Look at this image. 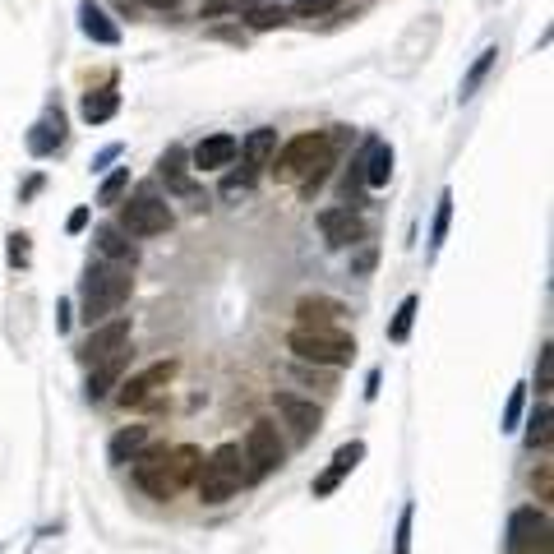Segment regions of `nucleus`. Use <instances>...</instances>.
I'll return each instance as SVG.
<instances>
[{
    "label": "nucleus",
    "mask_w": 554,
    "mask_h": 554,
    "mask_svg": "<svg viewBox=\"0 0 554 554\" xmlns=\"http://www.w3.org/2000/svg\"><path fill=\"white\" fill-rule=\"evenodd\" d=\"M245 19H250L254 33H273V28H282L291 19V10H287V5H254Z\"/></svg>",
    "instance_id": "obj_25"
},
{
    "label": "nucleus",
    "mask_w": 554,
    "mask_h": 554,
    "mask_svg": "<svg viewBox=\"0 0 554 554\" xmlns=\"http://www.w3.org/2000/svg\"><path fill=\"white\" fill-rule=\"evenodd\" d=\"M125 365H130V347L121 351V356H111V361L93 365V374H88V402H102L116 393V384L125 379Z\"/></svg>",
    "instance_id": "obj_15"
},
{
    "label": "nucleus",
    "mask_w": 554,
    "mask_h": 554,
    "mask_svg": "<svg viewBox=\"0 0 554 554\" xmlns=\"http://www.w3.org/2000/svg\"><path fill=\"white\" fill-rule=\"evenodd\" d=\"M319 231H324L328 245H361L365 241V217L356 213L351 204H338V208H324L319 213Z\"/></svg>",
    "instance_id": "obj_11"
},
{
    "label": "nucleus",
    "mask_w": 554,
    "mask_h": 554,
    "mask_svg": "<svg viewBox=\"0 0 554 554\" xmlns=\"http://www.w3.org/2000/svg\"><path fill=\"white\" fill-rule=\"evenodd\" d=\"M134 481L144 485L153 499H162V504L181 494V490H176V481H171V471H167V444L139 448V453H134Z\"/></svg>",
    "instance_id": "obj_9"
},
{
    "label": "nucleus",
    "mask_w": 554,
    "mask_h": 554,
    "mask_svg": "<svg viewBox=\"0 0 554 554\" xmlns=\"http://www.w3.org/2000/svg\"><path fill=\"white\" fill-rule=\"evenodd\" d=\"M273 153H277V130H250V134H245L241 157H245V167H250V171L268 167V162H273Z\"/></svg>",
    "instance_id": "obj_20"
},
{
    "label": "nucleus",
    "mask_w": 554,
    "mask_h": 554,
    "mask_svg": "<svg viewBox=\"0 0 554 554\" xmlns=\"http://www.w3.org/2000/svg\"><path fill=\"white\" fill-rule=\"evenodd\" d=\"M241 458L250 462V481L254 476H268V471L282 467V458H287V444H282V434H277L273 421H254L250 430H245V444H241Z\"/></svg>",
    "instance_id": "obj_5"
},
{
    "label": "nucleus",
    "mask_w": 554,
    "mask_h": 554,
    "mask_svg": "<svg viewBox=\"0 0 554 554\" xmlns=\"http://www.w3.org/2000/svg\"><path fill=\"white\" fill-rule=\"evenodd\" d=\"M361 458H365V444H361V439H351V444H342L338 453H333V467H328V471L342 481L347 471H356V462H361Z\"/></svg>",
    "instance_id": "obj_28"
},
{
    "label": "nucleus",
    "mask_w": 554,
    "mask_h": 554,
    "mask_svg": "<svg viewBox=\"0 0 554 554\" xmlns=\"http://www.w3.org/2000/svg\"><path fill=\"white\" fill-rule=\"evenodd\" d=\"M448 222H453V194H439V208H434V222H430V250L444 245Z\"/></svg>",
    "instance_id": "obj_27"
},
{
    "label": "nucleus",
    "mask_w": 554,
    "mask_h": 554,
    "mask_svg": "<svg viewBox=\"0 0 554 554\" xmlns=\"http://www.w3.org/2000/svg\"><path fill=\"white\" fill-rule=\"evenodd\" d=\"M93 241H97V250L107 254V264H134V259H139V250L125 241L121 227H97Z\"/></svg>",
    "instance_id": "obj_21"
},
{
    "label": "nucleus",
    "mask_w": 554,
    "mask_h": 554,
    "mask_svg": "<svg viewBox=\"0 0 554 554\" xmlns=\"http://www.w3.org/2000/svg\"><path fill=\"white\" fill-rule=\"evenodd\" d=\"M333 148H338V130H314V134H296L273 153V176L282 185H301L305 194H314L328 181L333 171Z\"/></svg>",
    "instance_id": "obj_1"
},
{
    "label": "nucleus",
    "mask_w": 554,
    "mask_h": 554,
    "mask_svg": "<svg viewBox=\"0 0 554 554\" xmlns=\"http://www.w3.org/2000/svg\"><path fill=\"white\" fill-rule=\"evenodd\" d=\"M494 56H499V51H485L481 61L471 65V74H467V79H462V97H471V93H476V84H481L485 74H490V65H494Z\"/></svg>",
    "instance_id": "obj_32"
},
{
    "label": "nucleus",
    "mask_w": 554,
    "mask_h": 554,
    "mask_svg": "<svg viewBox=\"0 0 554 554\" xmlns=\"http://www.w3.org/2000/svg\"><path fill=\"white\" fill-rule=\"evenodd\" d=\"M10 259H14V264H24V259H28V236H24V231L10 236Z\"/></svg>",
    "instance_id": "obj_39"
},
{
    "label": "nucleus",
    "mask_w": 554,
    "mask_h": 554,
    "mask_svg": "<svg viewBox=\"0 0 554 554\" xmlns=\"http://www.w3.org/2000/svg\"><path fill=\"white\" fill-rule=\"evenodd\" d=\"M365 185L370 190H384L388 176H393V148L384 144V139H365V167H361Z\"/></svg>",
    "instance_id": "obj_16"
},
{
    "label": "nucleus",
    "mask_w": 554,
    "mask_h": 554,
    "mask_svg": "<svg viewBox=\"0 0 554 554\" xmlns=\"http://www.w3.org/2000/svg\"><path fill=\"white\" fill-rule=\"evenodd\" d=\"M554 411L550 407H536L531 411V430H527V448L531 453H536V448H541V453H550V439H554Z\"/></svg>",
    "instance_id": "obj_24"
},
{
    "label": "nucleus",
    "mask_w": 554,
    "mask_h": 554,
    "mask_svg": "<svg viewBox=\"0 0 554 554\" xmlns=\"http://www.w3.org/2000/svg\"><path fill=\"white\" fill-rule=\"evenodd\" d=\"M347 314V305L333 301V296H305L296 305V324L301 328H338V319Z\"/></svg>",
    "instance_id": "obj_14"
},
{
    "label": "nucleus",
    "mask_w": 554,
    "mask_h": 554,
    "mask_svg": "<svg viewBox=\"0 0 554 554\" xmlns=\"http://www.w3.org/2000/svg\"><path fill=\"white\" fill-rule=\"evenodd\" d=\"M79 111H84V121H88V125H102V121H111V116L121 111V97L111 93V88H102V93H88Z\"/></svg>",
    "instance_id": "obj_22"
},
{
    "label": "nucleus",
    "mask_w": 554,
    "mask_h": 554,
    "mask_svg": "<svg viewBox=\"0 0 554 554\" xmlns=\"http://www.w3.org/2000/svg\"><path fill=\"white\" fill-rule=\"evenodd\" d=\"M171 227V208L157 194H134L121 204V231L130 236H162Z\"/></svg>",
    "instance_id": "obj_8"
},
{
    "label": "nucleus",
    "mask_w": 554,
    "mask_h": 554,
    "mask_svg": "<svg viewBox=\"0 0 554 554\" xmlns=\"http://www.w3.org/2000/svg\"><path fill=\"white\" fill-rule=\"evenodd\" d=\"M176 370H181L176 361H157V365H148V370H139V374H130V379H121L111 398L121 402L125 411H139V407H148V402H153L157 393L171 384V379H176Z\"/></svg>",
    "instance_id": "obj_6"
},
{
    "label": "nucleus",
    "mask_w": 554,
    "mask_h": 554,
    "mask_svg": "<svg viewBox=\"0 0 554 554\" xmlns=\"http://www.w3.org/2000/svg\"><path fill=\"white\" fill-rule=\"evenodd\" d=\"M273 411L282 416V425H291V434L296 439H314L319 434V425H324V411L314 407L310 398H296V393H273Z\"/></svg>",
    "instance_id": "obj_10"
},
{
    "label": "nucleus",
    "mask_w": 554,
    "mask_h": 554,
    "mask_svg": "<svg viewBox=\"0 0 554 554\" xmlns=\"http://www.w3.org/2000/svg\"><path fill=\"white\" fill-rule=\"evenodd\" d=\"M259 0H204V19H222V14H250Z\"/></svg>",
    "instance_id": "obj_31"
},
{
    "label": "nucleus",
    "mask_w": 554,
    "mask_h": 554,
    "mask_svg": "<svg viewBox=\"0 0 554 554\" xmlns=\"http://www.w3.org/2000/svg\"><path fill=\"white\" fill-rule=\"evenodd\" d=\"M236 153H241V139H236V134H208L204 144L190 153V162H194V171H222L236 162Z\"/></svg>",
    "instance_id": "obj_12"
},
{
    "label": "nucleus",
    "mask_w": 554,
    "mask_h": 554,
    "mask_svg": "<svg viewBox=\"0 0 554 554\" xmlns=\"http://www.w3.org/2000/svg\"><path fill=\"white\" fill-rule=\"evenodd\" d=\"M550 374H554V347L545 342V347H541V393L550 388Z\"/></svg>",
    "instance_id": "obj_38"
},
{
    "label": "nucleus",
    "mask_w": 554,
    "mask_h": 554,
    "mask_svg": "<svg viewBox=\"0 0 554 554\" xmlns=\"http://www.w3.org/2000/svg\"><path fill=\"white\" fill-rule=\"evenodd\" d=\"M287 351L296 356V361L328 365V370L356 361V342H351L342 328H301V324H296L287 333Z\"/></svg>",
    "instance_id": "obj_4"
},
{
    "label": "nucleus",
    "mask_w": 554,
    "mask_h": 554,
    "mask_svg": "<svg viewBox=\"0 0 554 554\" xmlns=\"http://www.w3.org/2000/svg\"><path fill=\"white\" fill-rule=\"evenodd\" d=\"M416 310H421V301H416V296H407V301L398 305V314H393V324H388V338L407 342L411 338V324H416Z\"/></svg>",
    "instance_id": "obj_26"
},
{
    "label": "nucleus",
    "mask_w": 554,
    "mask_h": 554,
    "mask_svg": "<svg viewBox=\"0 0 554 554\" xmlns=\"http://www.w3.org/2000/svg\"><path fill=\"white\" fill-rule=\"evenodd\" d=\"M254 185V171L245 167V171H231L227 181H222V194H236V190H250Z\"/></svg>",
    "instance_id": "obj_36"
},
{
    "label": "nucleus",
    "mask_w": 554,
    "mask_h": 554,
    "mask_svg": "<svg viewBox=\"0 0 554 554\" xmlns=\"http://www.w3.org/2000/svg\"><path fill=\"white\" fill-rule=\"evenodd\" d=\"M531 485H536L541 499H550V494H554V467H550V462H541V467L531 471Z\"/></svg>",
    "instance_id": "obj_34"
},
{
    "label": "nucleus",
    "mask_w": 554,
    "mask_h": 554,
    "mask_svg": "<svg viewBox=\"0 0 554 554\" xmlns=\"http://www.w3.org/2000/svg\"><path fill=\"white\" fill-rule=\"evenodd\" d=\"M70 231H84L88 227V208H79V213H70V222H65Z\"/></svg>",
    "instance_id": "obj_41"
},
{
    "label": "nucleus",
    "mask_w": 554,
    "mask_h": 554,
    "mask_svg": "<svg viewBox=\"0 0 554 554\" xmlns=\"http://www.w3.org/2000/svg\"><path fill=\"white\" fill-rule=\"evenodd\" d=\"M333 5H338V0H301L291 14H301V19H319V14H328Z\"/></svg>",
    "instance_id": "obj_35"
},
{
    "label": "nucleus",
    "mask_w": 554,
    "mask_h": 554,
    "mask_svg": "<svg viewBox=\"0 0 554 554\" xmlns=\"http://www.w3.org/2000/svg\"><path fill=\"white\" fill-rule=\"evenodd\" d=\"M157 167H162V181H167L176 194H190L194 190V181H190V153H185V148H167Z\"/></svg>",
    "instance_id": "obj_19"
},
{
    "label": "nucleus",
    "mask_w": 554,
    "mask_h": 554,
    "mask_svg": "<svg viewBox=\"0 0 554 554\" xmlns=\"http://www.w3.org/2000/svg\"><path fill=\"white\" fill-rule=\"evenodd\" d=\"M518 554H554V541H550V536H545V541L527 545V550H518Z\"/></svg>",
    "instance_id": "obj_42"
},
{
    "label": "nucleus",
    "mask_w": 554,
    "mask_h": 554,
    "mask_svg": "<svg viewBox=\"0 0 554 554\" xmlns=\"http://www.w3.org/2000/svg\"><path fill=\"white\" fill-rule=\"evenodd\" d=\"M125 185H130V167H121V171H111L107 181H102V190H97V204H121V194H125Z\"/></svg>",
    "instance_id": "obj_30"
},
{
    "label": "nucleus",
    "mask_w": 554,
    "mask_h": 554,
    "mask_svg": "<svg viewBox=\"0 0 554 554\" xmlns=\"http://www.w3.org/2000/svg\"><path fill=\"white\" fill-rule=\"evenodd\" d=\"M250 481V471H245V458H241V444H222L213 448L204 462H199V476H194V490L204 504H227L231 494L241 490Z\"/></svg>",
    "instance_id": "obj_3"
},
{
    "label": "nucleus",
    "mask_w": 554,
    "mask_h": 554,
    "mask_svg": "<svg viewBox=\"0 0 554 554\" xmlns=\"http://www.w3.org/2000/svg\"><path fill=\"white\" fill-rule=\"evenodd\" d=\"M393 554H411V508H402V522H398V545Z\"/></svg>",
    "instance_id": "obj_37"
},
{
    "label": "nucleus",
    "mask_w": 554,
    "mask_h": 554,
    "mask_svg": "<svg viewBox=\"0 0 554 554\" xmlns=\"http://www.w3.org/2000/svg\"><path fill=\"white\" fill-rule=\"evenodd\" d=\"M338 476H333V471H324V476H319V481H314V494H319V499H324V494H333V490H338Z\"/></svg>",
    "instance_id": "obj_40"
},
{
    "label": "nucleus",
    "mask_w": 554,
    "mask_h": 554,
    "mask_svg": "<svg viewBox=\"0 0 554 554\" xmlns=\"http://www.w3.org/2000/svg\"><path fill=\"white\" fill-rule=\"evenodd\" d=\"M522 407H527V388H513V393H508V407H504V430H518Z\"/></svg>",
    "instance_id": "obj_33"
},
{
    "label": "nucleus",
    "mask_w": 554,
    "mask_h": 554,
    "mask_svg": "<svg viewBox=\"0 0 554 554\" xmlns=\"http://www.w3.org/2000/svg\"><path fill=\"white\" fill-rule=\"evenodd\" d=\"M130 319H102V324H93L88 328V338H84V347H79V361L93 370V365H102V361H111V356H121L125 347H130Z\"/></svg>",
    "instance_id": "obj_7"
},
{
    "label": "nucleus",
    "mask_w": 554,
    "mask_h": 554,
    "mask_svg": "<svg viewBox=\"0 0 554 554\" xmlns=\"http://www.w3.org/2000/svg\"><path fill=\"white\" fill-rule=\"evenodd\" d=\"M134 277H130V264H93L84 277V291H79V310H84L88 328L111 319V314L125 305L130 296Z\"/></svg>",
    "instance_id": "obj_2"
},
{
    "label": "nucleus",
    "mask_w": 554,
    "mask_h": 554,
    "mask_svg": "<svg viewBox=\"0 0 554 554\" xmlns=\"http://www.w3.org/2000/svg\"><path fill=\"white\" fill-rule=\"evenodd\" d=\"M148 444V425H130V430H121L116 439H111V462H134V453Z\"/></svg>",
    "instance_id": "obj_23"
},
{
    "label": "nucleus",
    "mask_w": 554,
    "mask_h": 554,
    "mask_svg": "<svg viewBox=\"0 0 554 554\" xmlns=\"http://www.w3.org/2000/svg\"><path fill=\"white\" fill-rule=\"evenodd\" d=\"M545 536H550V518L536 513V508H518V513L508 518V554L527 550V545L545 541Z\"/></svg>",
    "instance_id": "obj_13"
},
{
    "label": "nucleus",
    "mask_w": 554,
    "mask_h": 554,
    "mask_svg": "<svg viewBox=\"0 0 554 554\" xmlns=\"http://www.w3.org/2000/svg\"><path fill=\"white\" fill-rule=\"evenodd\" d=\"M79 28H84L93 42H102V47H116V42H121V28L111 24V19L97 10L93 0H84V5H79Z\"/></svg>",
    "instance_id": "obj_18"
},
{
    "label": "nucleus",
    "mask_w": 554,
    "mask_h": 554,
    "mask_svg": "<svg viewBox=\"0 0 554 554\" xmlns=\"http://www.w3.org/2000/svg\"><path fill=\"white\" fill-rule=\"evenodd\" d=\"M144 5H153V10H171V5H181V0H144Z\"/></svg>",
    "instance_id": "obj_43"
},
{
    "label": "nucleus",
    "mask_w": 554,
    "mask_h": 554,
    "mask_svg": "<svg viewBox=\"0 0 554 554\" xmlns=\"http://www.w3.org/2000/svg\"><path fill=\"white\" fill-rule=\"evenodd\" d=\"M61 111L56 116H47V121L37 125V134H33V153H51V144H61Z\"/></svg>",
    "instance_id": "obj_29"
},
{
    "label": "nucleus",
    "mask_w": 554,
    "mask_h": 554,
    "mask_svg": "<svg viewBox=\"0 0 554 554\" xmlns=\"http://www.w3.org/2000/svg\"><path fill=\"white\" fill-rule=\"evenodd\" d=\"M199 462H204V453H199L194 444L167 448V471H171V481H176V490H190L194 476H199Z\"/></svg>",
    "instance_id": "obj_17"
}]
</instances>
